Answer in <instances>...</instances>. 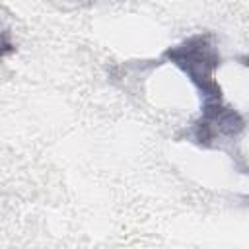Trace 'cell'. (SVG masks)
Here are the masks:
<instances>
[{"label": "cell", "mask_w": 249, "mask_h": 249, "mask_svg": "<svg viewBox=\"0 0 249 249\" xmlns=\"http://www.w3.org/2000/svg\"><path fill=\"white\" fill-rule=\"evenodd\" d=\"M163 58L175 64L200 91L202 107L200 113H210L222 109V91L218 82L214 80V70L220 64V54L214 47L212 35L196 33L185 39L183 43L165 51Z\"/></svg>", "instance_id": "obj_1"}, {"label": "cell", "mask_w": 249, "mask_h": 249, "mask_svg": "<svg viewBox=\"0 0 249 249\" xmlns=\"http://www.w3.org/2000/svg\"><path fill=\"white\" fill-rule=\"evenodd\" d=\"M12 53H16V41H14V35H12V27H10L8 19L2 16V10H0V60L10 56Z\"/></svg>", "instance_id": "obj_2"}, {"label": "cell", "mask_w": 249, "mask_h": 249, "mask_svg": "<svg viewBox=\"0 0 249 249\" xmlns=\"http://www.w3.org/2000/svg\"><path fill=\"white\" fill-rule=\"evenodd\" d=\"M58 2H62L66 6H91V4H97L101 0H58Z\"/></svg>", "instance_id": "obj_3"}]
</instances>
